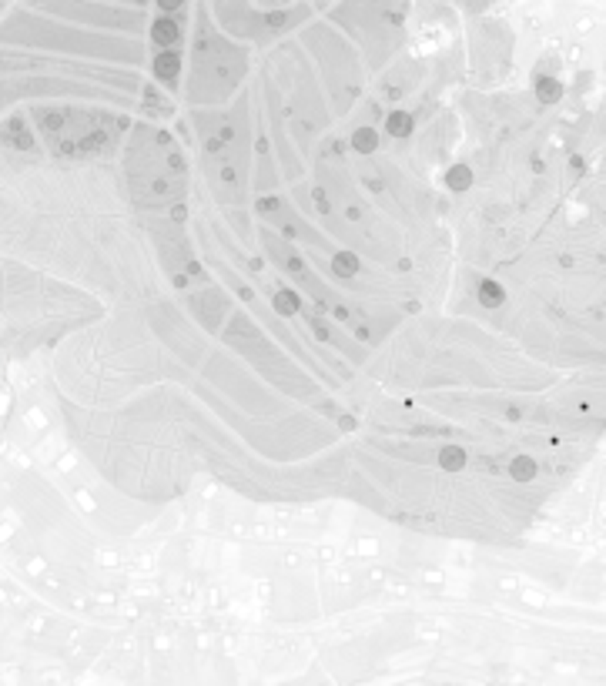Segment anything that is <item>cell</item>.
I'll use <instances>...</instances> for the list:
<instances>
[{
	"instance_id": "cell-1",
	"label": "cell",
	"mask_w": 606,
	"mask_h": 686,
	"mask_svg": "<svg viewBox=\"0 0 606 686\" xmlns=\"http://www.w3.org/2000/svg\"><path fill=\"white\" fill-rule=\"evenodd\" d=\"M178 37H181V27H178L175 17H158L155 24H151V41L161 47H171L178 44Z\"/></svg>"
},
{
	"instance_id": "cell-5",
	"label": "cell",
	"mask_w": 606,
	"mask_h": 686,
	"mask_svg": "<svg viewBox=\"0 0 606 686\" xmlns=\"http://www.w3.org/2000/svg\"><path fill=\"white\" fill-rule=\"evenodd\" d=\"M446 185H449L452 191L469 188V185H473V171H469V165H452L449 171H446Z\"/></svg>"
},
{
	"instance_id": "cell-2",
	"label": "cell",
	"mask_w": 606,
	"mask_h": 686,
	"mask_svg": "<svg viewBox=\"0 0 606 686\" xmlns=\"http://www.w3.org/2000/svg\"><path fill=\"white\" fill-rule=\"evenodd\" d=\"M178 71H181V57H178L175 51H168V47H165V51L158 54V61H155V74H158L161 80H168V84H171V80L178 78Z\"/></svg>"
},
{
	"instance_id": "cell-10",
	"label": "cell",
	"mask_w": 606,
	"mask_h": 686,
	"mask_svg": "<svg viewBox=\"0 0 606 686\" xmlns=\"http://www.w3.org/2000/svg\"><path fill=\"white\" fill-rule=\"evenodd\" d=\"M536 94H540V100L553 104V100L563 98V84L556 78H540V80H536Z\"/></svg>"
},
{
	"instance_id": "cell-3",
	"label": "cell",
	"mask_w": 606,
	"mask_h": 686,
	"mask_svg": "<svg viewBox=\"0 0 606 686\" xmlns=\"http://www.w3.org/2000/svg\"><path fill=\"white\" fill-rule=\"evenodd\" d=\"M536 459H529V455H516L513 462H509V476L516 479V482H533L536 479Z\"/></svg>"
},
{
	"instance_id": "cell-6",
	"label": "cell",
	"mask_w": 606,
	"mask_h": 686,
	"mask_svg": "<svg viewBox=\"0 0 606 686\" xmlns=\"http://www.w3.org/2000/svg\"><path fill=\"white\" fill-rule=\"evenodd\" d=\"M386 131L392 134V137H409V131H412V118H409L406 111H392L386 118Z\"/></svg>"
},
{
	"instance_id": "cell-11",
	"label": "cell",
	"mask_w": 606,
	"mask_h": 686,
	"mask_svg": "<svg viewBox=\"0 0 606 686\" xmlns=\"http://www.w3.org/2000/svg\"><path fill=\"white\" fill-rule=\"evenodd\" d=\"M332 271L339 278H352L355 271H359V261H355V255H349V251H342V255H335L332 258Z\"/></svg>"
},
{
	"instance_id": "cell-9",
	"label": "cell",
	"mask_w": 606,
	"mask_h": 686,
	"mask_svg": "<svg viewBox=\"0 0 606 686\" xmlns=\"http://www.w3.org/2000/svg\"><path fill=\"white\" fill-rule=\"evenodd\" d=\"M272 301H275V311H282V315H295V311L302 308V301H298V295L292 288H278Z\"/></svg>"
},
{
	"instance_id": "cell-7",
	"label": "cell",
	"mask_w": 606,
	"mask_h": 686,
	"mask_svg": "<svg viewBox=\"0 0 606 686\" xmlns=\"http://www.w3.org/2000/svg\"><path fill=\"white\" fill-rule=\"evenodd\" d=\"M352 144H355V151L369 155V151H375V147H379V131H375V128H355Z\"/></svg>"
},
{
	"instance_id": "cell-4",
	"label": "cell",
	"mask_w": 606,
	"mask_h": 686,
	"mask_svg": "<svg viewBox=\"0 0 606 686\" xmlns=\"http://www.w3.org/2000/svg\"><path fill=\"white\" fill-rule=\"evenodd\" d=\"M439 465L446 469V472H459L466 465V449L463 445H446L439 452Z\"/></svg>"
},
{
	"instance_id": "cell-13",
	"label": "cell",
	"mask_w": 606,
	"mask_h": 686,
	"mask_svg": "<svg viewBox=\"0 0 606 686\" xmlns=\"http://www.w3.org/2000/svg\"><path fill=\"white\" fill-rule=\"evenodd\" d=\"M181 4H185V0H158V7H161V11H168V14H171V11H178Z\"/></svg>"
},
{
	"instance_id": "cell-8",
	"label": "cell",
	"mask_w": 606,
	"mask_h": 686,
	"mask_svg": "<svg viewBox=\"0 0 606 686\" xmlns=\"http://www.w3.org/2000/svg\"><path fill=\"white\" fill-rule=\"evenodd\" d=\"M479 301H483L486 308H499V305L506 301V291H503L496 281H483V285H479Z\"/></svg>"
},
{
	"instance_id": "cell-12",
	"label": "cell",
	"mask_w": 606,
	"mask_h": 686,
	"mask_svg": "<svg viewBox=\"0 0 606 686\" xmlns=\"http://www.w3.org/2000/svg\"><path fill=\"white\" fill-rule=\"evenodd\" d=\"M7 131H11V137H14V141H21L24 147L31 144V137H27V131H24V124H21V121H11V128H7Z\"/></svg>"
}]
</instances>
